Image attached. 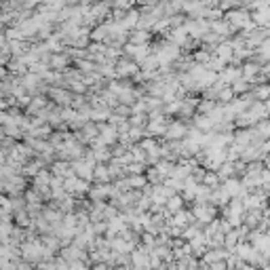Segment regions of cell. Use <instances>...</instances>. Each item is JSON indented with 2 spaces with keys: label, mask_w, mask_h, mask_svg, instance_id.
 Here are the masks:
<instances>
[{
  "label": "cell",
  "mask_w": 270,
  "mask_h": 270,
  "mask_svg": "<svg viewBox=\"0 0 270 270\" xmlns=\"http://www.w3.org/2000/svg\"><path fill=\"white\" fill-rule=\"evenodd\" d=\"M19 249H21V257H23L26 262H30L32 266H38V264L44 262V251H46V247H44L42 241L30 239V241L23 243Z\"/></svg>",
  "instance_id": "obj_1"
},
{
  "label": "cell",
  "mask_w": 270,
  "mask_h": 270,
  "mask_svg": "<svg viewBox=\"0 0 270 270\" xmlns=\"http://www.w3.org/2000/svg\"><path fill=\"white\" fill-rule=\"evenodd\" d=\"M192 215H194L196 222H201L203 226H207V224H211V222L218 220V209H215V205H211V203L194 205L192 207Z\"/></svg>",
  "instance_id": "obj_2"
},
{
  "label": "cell",
  "mask_w": 270,
  "mask_h": 270,
  "mask_svg": "<svg viewBox=\"0 0 270 270\" xmlns=\"http://www.w3.org/2000/svg\"><path fill=\"white\" fill-rule=\"evenodd\" d=\"M125 55L129 57V60H133L135 64L142 66L150 57V46L148 44H131V42H129L125 46Z\"/></svg>",
  "instance_id": "obj_3"
},
{
  "label": "cell",
  "mask_w": 270,
  "mask_h": 270,
  "mask_svg": "<svg viewBox=\"0 0 270 270\" xmlns=\"http://www.w3.org/2000/svg\"><path fill=\"white\" fill-rule=\"evenodd\" d=\"M188 137V127L184 121H171V125L167 127L165 139L167 142H182V139Z\"/></svg>",
  "instance_id": "obj_4"
},
{
  "label": "cell",
  "mask_w": 270,
  "mask_h": 270,
  "mask_svg": "<svg viewBox=\"0 0 270 270\" xmlns=\"http://www.w3.org/2000/svg\"><path fill=\"white\" fill-rule=\"evenodd\" d=\"M119 129H116L114 125L110 123H99V142L103 146H114L116 142H119Z\"/></svg>",
  "instance_id": "obj_5"
},
{
  "label": "cell",
  "mask_w": 270,
  "mask_h": 270,
  "mask_svg": "<svg viewBox=\"0 0 270 270\" xmlns=\"http://www.w3.org/2000/svg\"><path fill=\"white\" fill-rule=\"evenodd\" d=\"M139 64H135L133 60H129V57H123V60L116 62V76L119 78H129V76H135L139 72Z\"/></svg>",
  "instance_id": "obj_6"
},
{
  "label": "cell",
  "mask_w": 270,
  "mask_h": 270,
  "mask_svg": "<svg viewBox=\"0 0 270 270\" xmlns=\"http://www.w3.org/2000/svg\"><path fill=\"white\" fill-rule=\"evenodd\" d=\"M230 253H232V251H228L226 247L207 249V253L203 255V260H201V264H203V266H211V264H215V262H224V260H228Z\"/></svg>",
  "instance_id": "obj_7"
},
{
  "label": "cell",
  "mask_w": 270,
  "mask_h": 270,
  "mask_svg": "<svg viewBox=\"0 0 270 270\" xmlns=\"http://www.w3.org/2000/svg\"><path fill=\"white\" fill-rule=\"evenodd\" d=\"M241 78H243V68H224L220 72V80L224 85H228V87H232Z\"/></svg>",
  "instance_id": "obj_8"
},
{
  "label": "cell",
  "mask_w": 270,
  "mask_h": 270,
  "mask_svg": "<svg viewBox=\"0 0 270 270\" xmlns=\"http://www.w3.org/2000/svg\"><path fill=\"white\" fill-rule=\"evenodd\" d=\"M262 220H264V209H253V211H247V213H245L243 224L249 230H257V226L262 224Z\"/></svg>",
  "instance_id": "obj_9"
},
{
  "label": "cell",
  "mask_w": 270,
  "mask_h": 270,
  "mask_svg": "<svg viewBox=\"0 0 270 270\" xmlns=\"http://www.w3.org/2000/svg\"><path fill=\"white\" fill-rule=\"evenodd\" d=\"M42 108H49V95H34L32 103L28 105V114H40Z\"/></svg>",
  "instance_id": "obj_10"
},
{
  "label": "cell",
  "mask_w": 270,
  "mask_h": 270,
  "mask_svg": "<svg viewBox=\"0 0 270 270\" xmlns=\"http://www.w3.org/2000/svg\"><path fill=\"white\" fill-rule=\"evenodd\" d=\"M70 64V53H53L51 55V68H55L57 72H66Z\"/></svg>",
  "instance_id": "obj_11"
},
{
  "label": "cell",
  "mask_w": 270,
  "mask_h": 270,
  "mask_svg": "<svg viewBox=\"0 0 270 270\" xmlns=\"http://www.w3.org/2000/svg\"><path fill=\"white\" fill-rule=\"evenodd\" d=\"M194 127L201 129V131H205V133H209L211 129H215V123L209 114H196L194 116Z\"/></svg>",
  "instance_id": "obj_12"
},
{
  "label": "cell",
  "mask_w": 270,
  "mask_h": 270,
  "mask_svg": "<svg viewBox=\"0 0 270 270\" xmlns=\"http://www.w3.org/2000/svg\"><path fill=\"white\" fill-rule=\"evenodd\" d=\"M93 180H95L97 184H108L112 180V173H110V167L103 165V163H99V165L95 167V175H93Z\"/></svg>",
  "instance_id": "obj_13"
},
{
  "label": "cell",
  "mask_w": 270,
  "mask_h": 270,
  "mask_svg": "<svg viewBox=\"0 0 270 270\" xmlns=\"http://www.w3.org/2000/svg\"><path fill=\"white\" fill-rule=\"evenodd\" d=\"M184 209V196L182 194H175L171 196L169 201H167V215H175V213H180V211Z\"/></svg>",
  "instance_id": "obj_14"
},
{
  "label": "cell",
  "mask_w": 270,
  "mask_h": 270,
  "mask_svg": "<svg viewBox=\"0 0 270 270\" xmlns=\"http://www.w3.org/2000/svg\"><path fill=\"white\" fill-rule=\"evenodd\" d=\"M129 42L131 44H148L150 42V32L148 30H133L129 34Z\"/></svg>",
  "instance_id": "obj_15"
},
{
  "label": "cell",
  "mask_w": 270,
  "mask_h": 270,
  "mask_svg": "<svg viewBox=\"0 0 270 270\" xmlns=\"http://www.w3.org/2000/svg\"><path fill=\"white\" fill-rule=\"evenodd\" d=\"M253 97H255V101H268L270 99V83H264V85H257V87H253Z\"/></svg>",
  "instance_id": "obj_16"
},
{
  "label": "cell",
  "mask_w": 270,
  "mask_h": 270,
  "mask_svg": "<svg viewBox=\"0 0 270 270\" xmlns=\"http://www.w3.org/2000/svg\"><path fill=\"white\" fill-rule=\"evenodd\" d=\"M220 182H222V178H220V173H218V171H207V173H205L203 184H205L207 188H211V190L220 188Z\"/></svg>",
  "instance_id": "obj_17"
},
{
  "label": "cell",
  "mask_w": 270,
  "mask_h": 270,
  "mask_svg": "<svg viewBox=\"0 0 270 270\" xmlns=\"http://www.w3.org/2000/svg\"><path fill=\"white\" fill-rule=\"evenodd\" d=\"M253 131L257 133V137H260V139H270V121L264 119L262 123H257Z\"/></svg>",
  "instance_id": "obj_18"
},
{
  "label": "cell",
  "mask_w": 270,
  "mask_h": 270,
  "mask_svg": "<svg viewBox=\"0 0 270 270\" xmlns=\"http://www.w3.org/2000/svg\"><path fill=\"white\" fill-rule=\"evenodd\" d=\"M232 91H234V95H245V93H249V91H251V87H249L247 80L241 78V80H237V83L232 85Z\"/></svg>",
  "instance_id": "obj_19"
},
{
  "label": "cell",
  "mask_w": 270,
  "mask_h": 270,
  "mask_svg": "<svg viewBox=\"0 0 270 270\" xmlns=\"http://www.w3.org/2000/svg\"><path fill=\"white\" fill-rule=\"evenodd\" d=\"M215 108H218V103L211 101V99H203L201 103H198V112H201V114H211Z\"/></svg>",
  "instance_id": "obj_20"
},
{
  "label": "cell",
  "mask_w": 270,
  "mask_h": 270,
  "mask_svg": "<svg viewBox=\"0 0 270 270\" xmlns=\"http://www.w3.org/2000/svg\"><path fill=\"white\" fill-rule=\"evenodd\" d=\"M70 270H91V268H89V262L78 260V262H72V264H70Z\"/></svg>",
  "instance_id": "obj_21"
},
{
  "label": "cell",
  "mask_w": 270,
  "mask_h": 270,
  "mask_svg": "<svg viewBox=\"0 0 270 270\" xmlns=\"http://www.w3.org/2000/svg\"><path fill=\"white\" fill-rule=\"evenodd\" d=\"M207 270H228V262L226 260L224 262H215V264L207 266Z\"/></svg>",
  "instance_id": "obj_22"
},
{
  "label": "cell",
  "mask_w": 270,
  "mask_h": 270,
  "mask_svg": "<svg viewBox=\"0 0 270 270\" xmlns=\"http://www.w3.org/2000/svg\"><path fill=\"white\" fill-rule=\"evenodd\" d=\"M91 270H112V266L110 264H95Z\"/></svg>",
  "instance_id": "obj_23"
},
{
  "label": "cell",
  "mask_w": 270,
  "mask_h": 270,
  "mask_svg": "<svg viewBox=\"0 0 270 270\" xmlns=\"http://www.w3.org/2000/svg\"><path fill=\"white\" fill-rule=\"evenodd\" d=\"M241 270H260V268H257V266H253V264H245Z\"/></svg>",
  "instance_id": "obj_24"
},
{
  "label": "cell",
  "mask_w": 270,
  "mask_h": 270,
  "mask_svg": "<svg viewBox=\"0 0 270 270\" xmlns=\"http://www.w3.org/2000/svg\"><path fill=\"white\" fill-rule=\"evenodd\" d=\"M266 165H268V167H270V154H268V156H266Z\"/></svg>",
  "instance_id": "obj_25"
}]
</instances>
